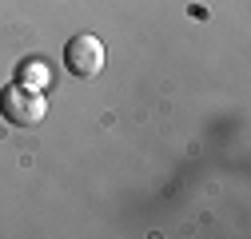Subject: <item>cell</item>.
I'll list each match as a JSON object with an SVG mask.
<instances>
[{
  "label": "cell",
  "instance_id": "obj_3",
  "mask_svg": "<svg viewBox=\"0 0 251 239\" xmlns=\"http://www.w3.org/2000/svg\"><path fill=\"white\" fill-rule=\"evenodd\" d=\"M24 72H28V80H40V84H48V68H44V64H28Z\"/></svg>",
  "mask_w": 251,
  "mask_h": 239
},
{
  "label": "cell",
  "instance_id": "obj_2",
  "mask_svg": "<svg viewBox=\"0 0 251 239\" xmlns=\"http://www.w3.org/2000/svg\"><path fill=\"white\" fill-rule=\"evenodd\" d=\"M0 112H4L12 124H36L44 116V100L36 92H28V88H12V92L0 96Z\"/></svg>",
  "mask_w": 251,
  "mask_h": 239
},
{
  "label": "cell",
  "instance_id": "obj_1",
  "mask_svg": "<svg viewBox=\"0 0 251 239\" xmlns=\"http://www.w3.org/2000/svg\"><path fill=\"white\" fill-rule=\"evenodd\" d=\"M64 60H68V68L76 72V76H96L100 68H104V44L96 40V36H76L72 44H68V52H64Z\"/></svg>",
  "mask_w": 251,
  "mask_h": 239
}]
</instances>
